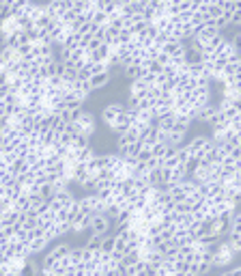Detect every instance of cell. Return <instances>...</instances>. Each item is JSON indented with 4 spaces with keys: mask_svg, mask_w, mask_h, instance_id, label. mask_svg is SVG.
<instances>
[{
    "mask_svg": "<svg viewBox=\"0 0 241 276\" xmlns=\"http://www.w3.org/2000/svg\"><path fill=\"white\" fill-rule=\"evenodd\" d=\"M237 257V252L230 248V244L226 242H220L217 244V248H215V252H213V267H228L230 263H232V259Z\"/></svg>",
    "mask_w": 241,
    "mask_h": 276,
    "instance_id": "cell-2",
    "label": "cell"
},
{
    "mask_svg": "<svg viewBox=\"0 0 241 276\" xmlns=\"http://www.w3.org/2000/svg\"><path fill=\"white\" fill-rule=\"evenodd\" d=\"M217 114H220V110H217V104H207V106H202L200 110H198V114H196V121L202 123V125H207V127H211L215 123Z\"/></svg>",
    "mask_w": 241,
    "mask_h": 276,
    "instance_id": "cell-4",
    "label": "cell"
},
{
    "mask_svg": "<svg viewBox=\"0 0 241 276\" xmlns=\"http://www.w3.org/2000/svg\"><path fill=\"white\" fill-rule=\"evenodd\" d=\"M69 125L76 132V136L89 138V141L95 136V132H97V119H95V114L91 110H86V108H80Z\"/></svg>",
    "mask_w": 241,
    "mask_h": 276,
    "instance_id": "cell-1",
    "label": "cell"
},
{
    "mask_svg": "<svg viewBox=\"0 0 241 276\" xmlns=\"http://www.w3.org/2000/svg\"><path fill=\"white\" fill-rule=\"evenodd\" d=\"M220 276H228V272H222V274H220Z\"/></svg>",
    "mask_w": 241,
    "mask_h": 276,
    "instance_id": "cell-5",
    "label": "cell"
},
{
    "mask_svg": "<svg viewBox=\"0 0 241 276\" xmlns=\"http://www.w3.org/2000/svg\"><path fill=\"white\" fill-rule=\"evenodd\" d=\"M125 112V104L123 101H110L101 108V121H104L106 127H112V123Z\"/></svg>",
    "mask_w": 241,
    "mask_h": 276,
    "instance_id": "cell-3",
    "label": "cell"
}]
</instances>
